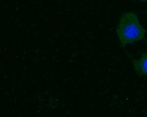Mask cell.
<instances>
[{
	"instance_id": "cell-2",
	"label": "cell",
	"mask_w": 147,
	"mask_h": 117,
	"mask_svg": "<svg viewBox=\"0 0 147 117\" xmlns=\"http://www.w3.org/2000/svg\"><path fill=\"white\" fill-rule=\"evenodd\" d=\"M127 54L136 74L140 76H147V51L142 53L137 59L128 52Z\"/></svg>"
},
{
	"instance_id": "cell-5",
	"label": "cell",
	"mask_w": 147,
	"mask_h": 117,
	"mask_svg": "<svg viewBox=\"0 0 147 117\" xmlns=\"http://www.w3.org/2000/svg\"><path fill=\"white\" fill-rule=\"evenodd\" d=\"M7 49V47L5 48L4 49V50H5V51Z\"/></svg>"
},
{
	"instance_id": "cell-11",
	"label": "cell",
	"mask_w": 147,
	"mask_h": 117,
	"mask_svg": "<svg viewBox=\"0 0 147 117\" xmlns=\"http://www.w3.org/2000/svg\"><path fill=\"white\" fill-rule=\"evenodd\" d=\"M44 18L45 19H46V18H47V17H44Z\"/></svg>"
},
{
	"instance_id": "cell-8",
	"label": "cell",
	"mask_w": 147,
	"mask_h": 117,
	"mask_svg": "<svg viewBox=\"0 0 147 117\" xmlns=\"http://www.w3.org/2000/svg\"><path fill=\"white\" fill-rule=\"evenodd\" d=\"M52 43H54V41H52Z\"/></svg>"
},
{
	"instance_id": "cell-10",
	"label": "cell",
	"mask_w": 147,
	"mask_h": 117,
	"mask_svg": "<svg viewBox=\"0 0 147 117\" xmlns=\"http://www.w3.org/2000/svg\"><path fill=\"white\" fill-rule=\"evenodd\" d=\"M6 14H8L9 13L8 12H6Z\"/></svg>"
},
{
	"instance_id": "cell-1",
	"label": "cell",
	"mask_w": 147,
	"mask_h": 117,
	"mask_svg": "<svg viewBox=\"0 0 147 117\" xmlns=\"http://www.w3.org/2000/svg\"><path fill=\"white\" fill-rule=\"evenodd\" d=\"M116 33L122 48L143 40L147 30L140 22L138 14L132 11L123 13L116 28Z\"/></svg>"
},
{
	"instance_id": "cell-4",
	"label": "cell",
	"mask_w": 147,
	"mask_h": 117,
	"mask_svg": "<svg viewBox=\"0 0 147 117\" xmlns=\"http://www.w3.org/2000/svg\"><path fill=\"white\" fill-rule=\"evenodd\" d=\"M139 0L140 1H143V2L146 1H147V0Z\"/></svg>"
},
{
	"instance_id": "cell-9",
	"label": "cell",
	"mask_w": 147,
	"mask_h": 117,
	"mask_svg": "<svg viewBox=\"0 0 147 117\" xmlns=\"http://www.w3.org/2000/svg\"><path fill=\"white\" fill-rule=\"evenodd\" d=\"M23 53L24 54H25L26 53V52L25 51H24Z\"/></svg>"
},
{
	"instance_id": "cell-7",
	"label": "cell",
	"mask_w": 147,
	"mask_h": 117,
	"mask_svg": "<svg viewBox=\"0 0 147 117\" xmlns=\"http://www.w3.org/2000/svg\"><path fill=\"white\" fill-rule=\"evenodd\" d=\"M16 22H19V21H18V19H17L16 20Z\"/></svg>"
},
{
	"instance_id": "cell-13",
	"label": "cell",
	"mask_w": 147,
	"mask_h": 117,
	"mask_svg": "<svg viewBox=\"0 0 147 117\" xmlns=\"http://www.w3.org/2000/svg\"><path fill=\"white\" fill-rule=\"evenodd\" d=\"M41 14V15H42V16H43V14Z\"/></svg>"
},
{
	"instance_id": "cell-12",
	"label": "cell",
	"mask_w": 147,
	"mask_h": 117,
	"mask_svg": "<svg viewBox=\"0 0 147 117\" xmlns=\"http://www.w3.org/2000/svg\"><path fill=\"white\" fill-rule=\"evenodd\" d=\"M48 41H51V39H48Z\"/></svg>"
},
{
	"instance_id": "cell-3",
	"label": "cell",
	"mask_w": 147,
	"mask_h": 117,
	"mask_svg": "<svg viewBox=\"0 0 147 117\" xmlns=\"http://www.w3.org/2000/svg\"><path fill=\"white\" fill-rule=\"evenodd\" d=\"M15 9L17 11H19V8L17 6H16L15 7Z\"/></svg>"
},
{
	"instance_id": "cell-6",
	"label": "cell",
	"mask_w": 147,
	"mask_h": 117,
	"mask_svg": "<svg viewBox=\"0 0 147 117\" xmlns=\"http://www.w3.org/2000/svg\"><path fill=\"white\" fill-rule=\"evenodd\" d=\"M38 50H36V51H35V52L36 53H38Z\"/></svg>"
}]
</instances>
